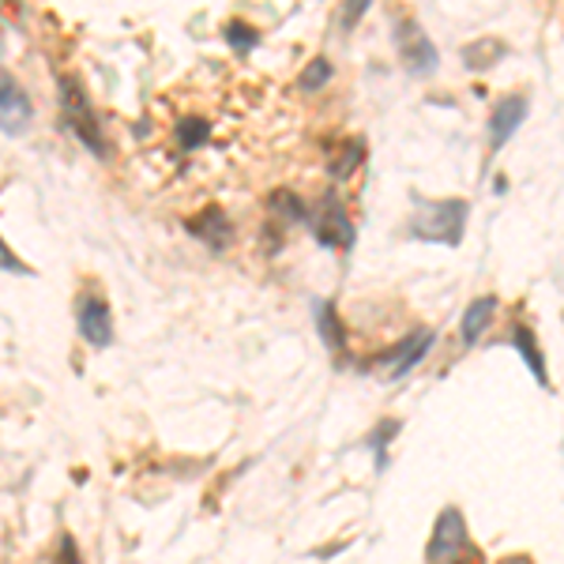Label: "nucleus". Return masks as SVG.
I'll use <instances>...</instances> for the list:
<instances>
[{"label":"nucleus","mask_w":564,"mask_h":564,"mask_svg":"<svg viewBox=\"0 0 564 564\" xmlns=\"http://www.w3.org/2000/svg\"><path fill=\"white\" fill-rule=\"evenodd\" d=\"M463 230H467V204L463 199H414V238L433 245H459Z\"/></svg>","instance_id":"f257e3e1"},{"label":"nucleus","mask_w":564,"mask_h":564,"mask_svg":"<svg viewBox=\"0 0 564 564\" xmlns=\"http://www.w3.org/2000/svg\"><path fill=\"white\" fill-rule=\"evenodd\" d=\"M61 113H65V124L76 132V140L84 143L87 151H95L98 159H109L106 132H102V124H98L95 109H90V102H87V90L79 87L76 76L61 79Z\"/></svg>","instance_id":"f03ea898"},{"label":"nucleus","mask_w":564,"mask_h":564,"mask_svg":"<svg viewBox=\"0 0 564 564\" xmlns=\"http://www.w3.org/2000/svg\"><path fill=\"white\" fill-rule=\"evenodd\" d=\"M321 241L335 245V249H350L354 245V226H350V218L343 215L339 204H327V215L321 223Z\"/></svg>","instance_id":"9d476101"},{"label":"nucleus","mask_w":564,"mask_h":564,"mask_svg":"<svg viewBox=\"0 0 564 564\" xmlns=\"http://www.w3.org/2000/svg\"><path fill=\"white\" fill-rule=\"evenodd\" d=\"M463 550H467V527H463V516L456 508H448V512H441V520H436V531L430 542V561L452 564Z\"/></svg>","instance_id":"39448f33"},{"label":"nucleus","mask_w":564,"mask_h":564,"mask_svg":"<svg viewBox=\"0 0 564 564\" xmlns=\"http://www.w3.org/2000/svg\"><path fill=\"white\" fill-rule=\"evenodd\" d=\"M512 343L523 350V358L531 361V372H534V377H539V384H545V366H542V354H539V347H534V343H531V332H523V327H516Z\"/></svg>","instance_id":"f8f14e48"},{"label":"nucleus","mask_w":564,"mask_h":564,"mask_svg":"<svg viewBox=\"0 0 564 564\" xmlns=\"http://www.w3.org/2000/svg\"><path fill=\"white\" fill-rule=\"evenodd\" d=\"M31 117H34V109H31L26 90L0 68V132L20 135L26 124H31Z\"/></svg>","instance_id":"20e7f679"},{"label":"nucleus","mask_w":564,"mask_h":564,"mask_svg":"<svg viewBox=\"0 0 564 564\" xmlns=\"http://www.w3.org/2000/svg\"><path fill=\"white\" fill-rule=\"evenodd\" d=\"M430 347H433V332H414V335H406L403 343H395L384 358H380V369H388V377H406L417 361L430 354Z\"/></svg>","instance_id":"423d86ee"},{"label":"nucleus","mask_w":564,"mask_h":564,"mask_svg":"<svg viewBox=\"0 0 564 564\" xmlns=\"http://www.w3.org/2000/svg\"><path fill=\"white\" fill-rule=\"evenodd\" d=\"M188 230H193L196 238H204L207 245H215V249H223L226 238H230V223H226L223 212H204V223H193Z\"/></svg>","instance_id":"9b49d317"},{"label":"nucleus","mask_w":564,"mask_h":564,"mask_svg":"<svg viewBox=\"0 0 564 564\" xmlns=\"http://www.w3.org/2000/svg\"><path fill=\"white\" fill-rule=\"evenodd\" d=\"M199 140H207V124L204 121H185V124H181V143H185V148H193V143H199Z\"/></svg>","instance_id":"dca6fc26"},{"label":"nucleus","mask_w":564,"mask_h":564,"mask_svg":"<svg viewBox=\"0 0 564 564\" xmlns=\"http://www.w3.org/2000/svg\"><path fill=\"white\" fill-rule=\"evenodd\" d=\"M226 34H230V45H238V50H252L260 39H257V31L252 26H245V23H230L226 26Z\"/></svg>","instance_id":"ddd939ff"},{"label":"nucleus","mask_w":564,"mask_h":564,"mask_svg":"<svg viewBox=\"0 0 564 564\" xmlns=\"http://www.w3.org/2000/svg\"><path fill=\"white\" fill-rule=\"evenodd\" d=\"M527 117V98H505V102L497 106L494 121H489V148L500 151L508 140L516 135V129L523 124Z\"/></svg>","instance_id":"6e6552de"},{"label":"nucleus","mask_w":564,"mask_h":564,"mask_svg":"<svg viewBox=\"0 0 564 564\" xmlns=\"http://www.w3.org/2000/svg\"><path fill=\"white\" fill-rule=\"evenodd\" d=\"M327 327V343H332V347H339L343 343V327L335 324V308L324 302V308H321V332Z\"/></svg>","instance_id":"2eb2a0df"},{"label":"nucleus","mask_w":564,"mask_h":564,"mask_svg":"<svg viewBox=\"0 0 564 564\" xmlns=\"http://www.w3.org/2000/svg\"><path fill=\"white\" fill-rule=\"evenodd\" d=\"M494 313H497V297H478V302H470V308L463 313V324H459L467 347L481 339V332H486L489 321H494Z\"/></svg>","instance_id":"1a4fd4ad"},{"label":"nucleus","mask_w":564,"mask_h":564,"mask_svg":"<svg viewBox=\"0 0 564 564\" xmlns=\"http://www.w3.org/2000/svg\"><path fill=\"white\" fill-rule=\"evenodd\" d=\"M0 268H4V271H23V275H26V268L12 257V249H8L4 241H0Z\"/></svg>","instance_id":"f3484780"},{"label":"nucleus","mask_w":564,"mask_h":564,"mask_svg":"<svg viewBox=\"0 0 564 564\" xmlns=\"http://www.w3.org/2000/svg\"><path fill=\"white\" fill-rule=\"evenodd\" d=\"M327 76H332V68H327V61H313V65H308V72L302 76V87H305V90H316L321 84H327Z\"/></svg>","instance_id":"4468645a"},{"label":"nucleus","mask_w":564,"mask_h":564,"mask_svg":"<svg viewBox=\"0 0 564 564\" xmlns=\"http://www.w3.org/2000/svg\"><path fill=\"white\" fill-rule=\"evenodd\" d=\"M76 327L90 347H109V343H113V316H109V305L98 294H79Z\"/></svg>","instance_id":"7ed1b4c3"},{"label":"nucleus","mask_w":564,"mask_h":564,"mask_svg":"<svg viewBox=\"0 0 564 564\" xmlns=\"http://www.w3.org/2000/svg\"><path fill=\"white\" fill-rule=\"evenodd\" d=\"M399 50H403V61H406V68L417 72V76H430V72L436 68V50H433V42L425 39L417 26L406 23L403 26V34H399Z\"/></svg>","instance_id":"0eeeda50"}]
</instances>
